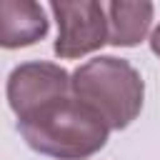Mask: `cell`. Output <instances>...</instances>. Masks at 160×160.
Listing matches in <instances>:
<instances>
[{"label":"cell","instance_id":"7","mask_svg":"<svg viewBox=\"0 0 160 160\" xmlns=\"http://www.w3.org/2000/svg\"><path fill=\"white\" fill-rule=\"evenodd\" d=\"M150 50L160 58V22H158V28L150 32Z\"/></svg>","mask_w":160,"mask_h":160},{"label":"cell","instance_id":"6","mask_svg":"<svg viewBox=\"0 0 160 160\" xmlns=\"http://www.w3.org/2000/svg\"><path fill=\"white\" fill-rule=\"evenodd\" d=\"M105 15H108V30L110 38L108 42L115 48H135L140 40H145L155 5L152 2H128V0H112L105 2Z\"/></svg>","mask_w":160,"mask_h":160},{"label":"cell","instance_id":"4","mask_svg":"<svg viewBox=\"0 0 160 160\" xmlns=\"http://www.w3.org/2000/svg\"><path fill=\"white\" fill-rule=\"evenodd\" d=\"M8 105L15 112L18 120L35 112L38 108L70 95L72 92V75L55 62L45 60H30L20 62L8 75Z\"/></svg>","mask_w":160,"mask_h":160},{"label":"cell","instance_id":"3","mask_svg":"<svg viewBox=\"0 0 160 160\" xmlns=\"http://www.w3.org/2000/svg\"><path fill=\"white\" fill-rule=\"evenodd\" d=\"M50 10L58 22V40L52 52L60 60H75L100 50L108 38L105 2L98 0H52Z\"/></svg>","mask_w":160,"mask_h":160},{"label":"cell","instance_id":"2","mask_svg":"<svg viewBox=\"0 0 160 160\" xmlns=\"http://www.w3.org/2000/svg\"><path fill=\"white\" fill-rule=\"evenodd\" d=\"M72 95L90 105L110 130H125L142 110L145 82L132 62L98 55L72 72Z\"/></svg>","mask_w":160,"mask_h":160},{"label":"cell","instance_id":"5","mask_svg":"<svg viewBox=\"0 0 160 160\" xmlns=\"http://www.w3.org/2000/svg\"><path fill=\"white\" fill-rule=\"evenodd\" d=\"M50 30L42 5L32 0H2L0 2V45L8 50L28 48L42 40Z\"/></svg>","mask_w":160,"mask_h":160},{"label":"cell","instance_id":"1","mask_svg":"<svg viewBox=\"0 0 160 160\" xmlns=\"http://www.w3.org/2000/svg\"><path fill=\"white\" fill-rule=\"evenodd\" d=\"M30 150L55 160H88L108 142V122L72 92L18 120Z\"/></svg>","mask_w":160,"mask_h":160}]
</instances>
